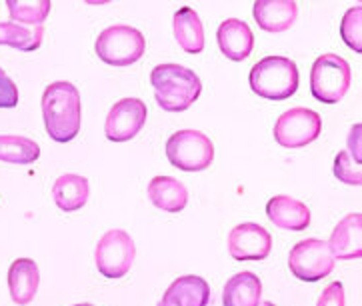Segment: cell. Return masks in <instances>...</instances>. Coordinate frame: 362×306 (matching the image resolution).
I'll return each mask as SVG.
<instances>
[{
  "mask_svg": "<svg viewBox=\"0 0 362 306\" xmlns=\"http://www.w3.org/2000/svg\"><path fill=\"white\" fill-rule=\"evenodd\" d=\"M42 117L48 136L54 142H71L78 136L82 124L81 93L66 81L52 83L42 95Z\"/></svg>",
  "mask_w": 362,
  "mask_h": 306,
  "instance_id": "obj_1",
  "label": "cell"
},
{
  "mask_svg": "<svg viewBox=\"0 0 362 306\" xmlns=\"http://www.w3.org/2000/svg\"><path fill=\"white\" fill-rule=\"evenodd\" d=\"M272 250V236L257 223L236 224L228 235V252L234 260H264Z\"/></svg>",
  "mask_w": 362,
  "mask_h": 306,
  "instance_id": "obj_11",
  "label": "cell"
},
{
  "mask_svg": "<svg viewBox=\"0 0 362 306\" xmlns=\"http://www.w3.org/2000/svg\"><path fill=\"white\" fill-rule=\"evenodd\" d=\"M156 105L166 112H185L199 100L202 83L199 74L180 64H158L151 72Z\"/></svg>",
  "mask_w": 362,
  "mask_h": 306,
  "instance_id": "obj_2",
  "label": "cell"
},
{
  "mask_svg": "<svg viewBox=\"0 0 362 306\" xmlns=\"http://www.w3.org/2000/svg\"><path fill=\"white\" fill-rule=\"evenodd\" d=\"M148 199L156 208L176 214L187 208L188 190L173 177H154L148 182Z\"/></svg>",
  "mask_w": 362,
  "mask_h": 306,
  "instance_id": "obj_18",
  "label": "cell"
},
{
  "mask_svg": "<svg viewBox=\"0 0 362 306\" xmlns=\"http://www.w3.org/2000/svg\"><path fill=\"white\" fill-rule=\"evenodd\" d=\"M334 259L358 260L362 257V216L361 212H351L340 220L328 240Z\"/></svg>",
  "mask_w": 362,
  "mask_h": 306,
  "instance_id": "obj_12",
  "label": "cell"
},
{
  "mask_svg": "<svg viewBox=\"0 0 362 306\" xmlns=\"http://www.w3.org/2000/svg\"><path fill=\"white\" fill-rule=\"evenodd\" d=\"M334 177L339 178L340 182L351 184V187H361L362 184V172L361 165L354 163L351 158V154L346 151L337 154L334 158Z\"/></svg>",
  "mask_w": 362,
  "mask_h": 306,
  "instance_id": "obj_26",
  "label": "cell"
},
{
  "mask_svg": "<svg viewBox=\"0 0 362 306\" xmlns=\"http://www.w3.org/2000/svg\"><path fill=\"white\" fill-rule=\"evenodd\" d=\"M175 38L178 47L188 54H199L204 50V26L194 8L182 6L175 14Z\"/></svg>",
  "mask_w": 362,
  "mask_h": 306,
  "instance_id": "obj_20",
  "label": "cell"
},
{
  "mask_svg": "<svg viewBox=\"0 0 362 306\" xmlns=\"http://www.w3.org/2000/svg\"><path fill=\"white\" fill-rule=\"evenodd\" d=\"M72 306H96V305H90V302H81V305H72Z\"/></svg>",
  "mask_w": 362,
  "mask_h": 306,
  "instance_id": "obj_30",
  "label": "cell"
},
{
  "mask_svg": "<svg viewBox=\"0 0 362 306\" xmlns=\"http://www.w3.org/2000/svg\"><path fill=\"white\" fill-rule=\"evenodd\" d=\"M168 163L185 172L206 170L214 160V144L200 130H178L166 141Z\"/></svg>",
  "mask_w": 362,
  "mask_h": 306,
  "instance_id": "obj_6",
  "label": "cell"
},
{
  "mask_svg": "<svg viewBox=\"0 0 362 306\" xmlns=\"http://www.w3.org/2000/svg\"><path fill=\"white\" fill-rule=\"evenodd\" d=\"M258 306H276V305H272V302H260Z\"/></svg>",
  "mask_w": 362,
  "mask_h": 306,
  "instance_id": "obj_31",
  "label": "cell"
},
{
  "mask_svg": "<svg viewBox=\"0 0 362 306\" xmlns=\"http://www.w3.org/2000/svg\"><path fill=\"white\" fill-rule=\"evenodd\" d=\"M316 306H346V296H344V286L342 283H330L322 290Z\"/></svg>",
  "mask_w": 362,
  "mask_h": 306,
  "instance_id": "obj_28",
  "label": "cell"
},
{
  "mask_svg": "<svg viewBox=\"0 0 362 306\" xmlns=\"http://www.w3.org/2000/svg\"><path fill=\"white\" fill-rule=\"evenodd\" d=\"M40 158V146L26 136L0 134V160L11 165H33Z\"/></svg>",
  "mask_w": 362,
  "mask_h": 306,
  "instance_id": "obj_22",
  "label": "cell"
},
{
  "mask_svg": "<svg viewBox=\"0 0 362 306\" xmlns=\"http://www.w3.org/2000/svg\"><path fill=\"white\" fill-rule=\"evenodd\" d=\"M94 50L98 59L110 66H130L142 59L146 50V38L134 26L117 24L108 26L98 35Z\"/></svg>",
  "mask_w": 362,
  "mask_h": 306,
  "instance_id": "obj_4",
  "label": "cell"
},
{
  "mask_svg": "<svg viewBox=\"0 0 362 306\" xmlns=\"http://www.w3.org/2000/svg\"><path fill=\"white\" fill-rule=\"evenodd\" d=\"M8 14L14 24H23L28 28L42 26L50 14L52 2L50 0H8Z\"/></svg>",
  "mask_w": 362,
  "mask_h": 306,
  "instance_id": "obj_24",
  "label": "cell"
},
{
  "mask_svg": "<svg viewBox=\"0 0 362 306\" xmlns=\"http://www.w3.org/2000/svg\"><path fill=\"white\" fill-rule=\"evenodd\" d=\"M340 35L342 40L354 50L361 52L362 50V8L354 6L351 11H346L342 23H340Z\"/></svg>",
  "mask_w": 362,
  "mask_h": 306,
  "instance_id": "obj_25",
  "label": "cell"
},
{
  "mask_svg": "<svg viewBox=\"0 0 362 306\" xmlns=\"http://www.w3.org/2000/svg\"><path fill=\"white\" fill-rule=\"evenodd\" d=\"M148 117L146 102L141 98H122L110 108L105 122V134L108 141L127 142L132 141L144 126Z\"/></svg>",
  "mask_w": 362,
  "mask_h": 306,
  "instance_id": "obj_10",
  "label": "cell"
},
{
  "mask_svg": "<svg viewBox=\"0 0 362 306\" xmlns=\"http://www.w3.org/2000/svg\"><path fill=\"white\" fill-rule=\"evenodd\" d=\"M216 40H218L222 54L234 62H243L248 59L255 48V35L250 26L238 18H226L218 26Z\"/></svg>",
  "mask_w": 362,
  "mask_h": 306,
  "instance_id": "obj_13",
  "label": "cell"
},
{
  "mask_svg": "<svg viewBox=\"0 0 362 306\" xmlns=\"http://www.w3.org/2000/svg\"><path fill=\"white\" fill-rule=\"evenodd\" d=\"M267 216L274 226L291 233L306 230L310 224V211L304 202L296 201L286 194H279L270 199L267 204Z\"/></svg>",
  "mask_w": 362,
  "mask_h": 306,
  "instance_id": "obj_15",
  "label": "cell"
},
{
  "mask_svg": "<svg viewBox=\"0 0 362 306\" xmlns=\"http://www.w3.org/2000/svg\"><path fill=\"white\" fill-rule=\"evenodd\" d=\"M14 106H18V86L0 69V108H14Z\"/></svg>",
  "mask_w": 362,
  "mask_h": 306,
  "instance_id": "obj_27",
  "label": "cell"
},
{
  "mask_svg": "<svg viewBox=\"0 0 362 306\" xmlns=\"http://www.w3.org/2000/svg\"><path fill=\"white\" fill-rule=\"evenodd\" d=\"M352 81L351 64L339 54H322L310 71V93L318 102L339 105L349 93Z\"/></svg>",
  "mask_w": 362,
  "mask_h": 306,
  "instance_id": "obj_5",
  "label": "cell"
},
{
  "mask_svg": "<svg viewBox=\"0 0 362 306\" xmlns=\"http://www.w3.org/2000/svg\"><path fill=\"white\" fill-rule=\"evenodd\" d=\"M349 146H351L352 154H354V163L361 165V124H354L351 130V136H349Z\"/></svg>",
  "mask_w": 362,
  "mask_h": 306,
  "instance_id": "obj_29",
  "label": "cell"
},
{
  "mask_svg": "<svg viewBox=\"0 0 362 306\" xmlns=\"http://www.w3.org/2000/svg\"><path fill=\"white\" fill-rule=\"evenodd\" d=\"M252 14L262 30L279 35L296 23L298 4L294 0H257Z\"/></svg>",
  "mask_w": 362,
  "mask_h": 306,
  "instance_id": "obj_14",
  "label": "cell"
},
{
  "mask_svg": "<svg viewBox=\"0 0 362 306\" xmlns=\"http://www.w3.org/2000/svg\"><path fill=\"white\" fill-rule=\"evenodd\" d=\"M134 257H136L134 240L127 230H120V228H112L100 236L94 250L96 269L105 278H110V281H117L124 274H129L134 264Z\"/></svg>",
  "mask_w": 362,
  "mask_h": 306,
  "instance_id": "obj_7",
  "label": "cell"
},
{
  "mask_svg": "<svg viewBox=\"0 0 362 306\" xmlns=\"http://www.w3.org/2000/svg\"><path fill=\"white\" fill-rule=\"evenodd\" d=\"M248 83L260 98L281 102L298 90V66L286 57H267L250 69Z\"/></svg>",
  "mask_w": 362,
  "mask_h": 306,
  "instance_id": "obj_3",
  "label": "cell"
},
{
  "mask_svg": "<svg viewBox=\"0 0 362 306\" xmlns=\"http://www.w3.org/2000/svg\"><path fill=\"white\" fill-rule=\"evenodd\" d=\"M211 300V286L204 278L187 274L176 278L156 306H206Z\"/></svg>",
  "mask_w": 362,
  "mask_h": 306,
  "instance_id": "obj_16",
  "label": "cell"
},
{
  "mask_svg": "<svg viewBox=\"0 0 362 306\" xmlns=\"http://www.w3.org/2000/svg\"><path fill=\"white\" fill-rule=\"evenodd\" d=\"M40 272L38 264L30 259H16L8 269V290L14 305L26 306L38 293Z\"/></svg>",
  "mask_w": 362,
  "mask_h": 306,
  "instance_id": "obj_17",
  "label": "cell"
},
{
  "mask_svg": "<svg viewBox=\"0 0 362 306\" xmlns=\"http://www.w3.org/2000/svg\"><path fill=\"white\" fill-rule=\"evenodd\" d=\"M90 184L81 175H62L52 184V199L60 211L76 212L88 202Z\"/></svg>",
  "mask_w": 362,
  "mask_h": 306,
  "instance_id": "obj_21",
  "label": "cell"
},
{
  "mask_svg": "<svg viewBox=\"0 0 362 306\" xmlns=\"http://www.w3.org/2000/svg\"><path fill=\"white\" fill-rule=\"evenodd\" d=\"M334 254L327 240L306 238L292 247L288 254V269L304 283H318L334 271Z\"/></svg>",
  "mask_w": 362,
  "mask_h": 306,
  "instance_id": "obj_8",
  "label": "cell"
},
{
  "mask_svg": "<svg viewBox=\"0 0 362 306\" xmlns=\"http://www.w3.org/2000/svg\"><path fill=\"white\" fill-rule=\"evenodd\" d=\"M42 36H45L42 26L28 28V26H23V24L0 23V45L18 48L23 52L38 50L40 45H42Z\"/></svg>",
  "mask_w": 362,
  "mask_h": 306,
  "instance_id": "obj_23",
  "label": "cell"
},
{
  "mask_svg": "<svg viewBox=\"0 0 362 306\" xmlns=\"http://www.w3.org/2000/svg\"><path fill=\"white\" fill-rule=\"evenodd\" d=\"M322 132V118L318 112L294 106L291 110L282 112L274 124V141L282 148H303L306 144L315 142Z\"/></svg>",
  "mask_w": 362,
  "mask_h": 306,
  "instance_id": "obj_9",
  "label": "cell"
},
{
  "mask_svg": "<svg viewBox=\"0 0 362 306\" xmlns=\"http://www.w3.org/2000/svg\"><path fill=\"white\" fill-rule=\"evenodd\" d=\"M262 298V283L255 272H238L228 278L222 290L224 306H258Z\"/></svg>",
  "mask_w": 362,
  "mask_h": 306,
  "instance_id": "obj_19",
  "label": "cell"
}]
</instances>
